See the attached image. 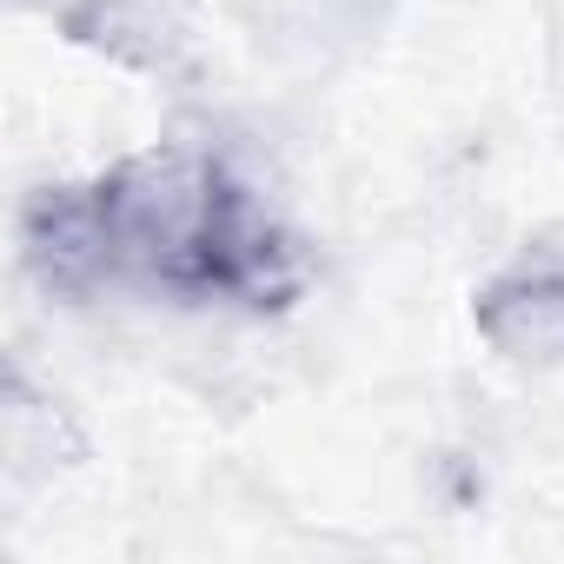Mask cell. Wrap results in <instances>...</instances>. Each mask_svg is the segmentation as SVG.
I'll return each instance as SVG.
<instances>
[{"mask_svg": "<svg viewBox=\"0 0 564 564\" xmlns=\"http://www.w3.org/2000/svg\"><path fill=\"white\" fill-rule=\"evenodd\" d=\"M471 326L511 366H557L564 359V246L538 239L511 252L478 286Z\"/></svg>", "mask_w": 564, "mask_h": 564, "instance_id": "2", "label": "cell"}, {"mask_svg": "<svg viewBox=\"0 0 564 564\" xmlns=\"http://www.w3.org/2000/svg\"><path fill=\"white\" fill-rule=\"evenodd\" d=\"M21 252L47 293H160L180 306L286 313L306 252L279 213L206 147H140L94 180L21 206Z\"/></svg>", "mask_w": 564, "mask_h": 564, "instance_id": "1", "label": "cell"}, {"mask_svg": "<svg viewBox=\"0 0 564 564\" xmlns=\"http://www.w3.org/2000/svg\"><path fill=\"white\" fill-rule=\"evenodd\" d=\"M74 41L127 61V67H147V74H166L173 67V47L186 41L160 0H87V8H74Z\"/></svg>", "mask_w": 564, "mask_h": 564, "instance_id": "3", "label": "cell"}]
</instances>
